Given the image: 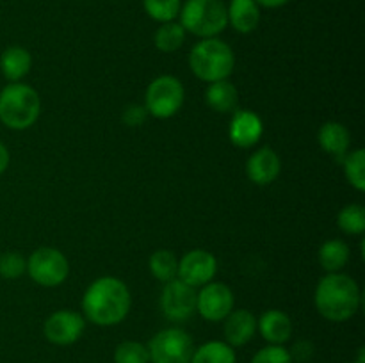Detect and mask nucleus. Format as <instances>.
I'll return each mask as SVG.
<instances>
[{
    "instance_id": "nucleus-1",
    "label": "nucleus",
    "mask_w": 365,
    "mask_h": 363,
    "mask_svg": "<svg viewBox=\"0 0 365 363\" xmlns=\"http://www.w3.org/2000/svg\"><path fill=\"white\" fill-rule=\"evenodd\" d=\"M132 298L127 285L114 276L93 281L82 298L86 319L96 326H116L130 312Z\"/></svg>"
},
{
    "instance_id": "nucleus-2",
    "label": "nucleus",
    "mask_w": 365,
    "mask_h": 363,
    "mask_svg": "<svg viewBox=\"0 0 365 363\" xmlns=\"http://www.w3.org/2000/svg\"><path fill=\"white\" fill-rule=\"evenodd\" d=\"M360 287L351 276L342 273H330L316 287V308L331 322H344L351 319L360 308Z\"/></svg>"
},
{
    "instance_id": "nucleus-3",
    "label": "nucleus",
    "mask_w": 365,
    "mask_h": 363,
    "mask_svg": "<svg viewBox=\"0 0 365 363\" xmlns=\"http://www.w3.org/2000/svg\"><path fill=\"white\" fill-rule=\"evenodd\" d=\"M235 66V56L230 45L220 38H207L196 43L189 53L192 75L203 82L227 80Z\"/></svg>"
},
{
    "instance_id": "nucleus-4",
    "label": "nucleus",
    "mask_w": 365,
    "mask_h": 363,
    "mask_svg": "<svg viewBox=\"0 0 365 363\" xmlns=\"http://www.w3.org/2000/svg\"><path fill=\"white\" fill-rule=\"evenodd\" d=\"M41 98L31 85L11 82L0 91V121L11 130H27L38 121Z\"/></svg>"
},
{
    "instance_id": "nucleus-5",
    "label": "nucleus",
    "mask_w": 365,
    "mask_h": 363,
    "mask_svg": "<svg viewBox=\"0 0 365 363\" xmlns=\"http://www.w3.org/2000/svg\"><path fill=\"white\" fill-rule=\"evenodd\" d=\"M180 21L185 32L198 38H217L227 28L228 16L223 0H187L180 7Z\"/></svg>"
},
{
    "instance_id": "nucleus-6",
    "label": "nucleus",
    "mask_w": 365,
    "mask_h": 363,
    "mask_svg": "<svg viewBox=\"0 0 365 363\" xmlns=\"http://www.w3.org/2000/svg\"><path fill=\"white\" fill-rule=\"evenodd\" d=\"M185 89L173 75H160L152 80L145 93V109L157 120L175 116L184 105Z\"/></svg>"
},
{
    "instance_id": "nucleus-7",
    "label": "nucleus",
    "mask_w": 365,
    "mask_h": 363,
    "mask_svg": "<svg viewBox=\"0 0 365 363\" xmlns=\"http://www.w3.org/2000/svg\"><path fill=\"white\" fill-rule=\"evenodd\" d=\"M148 352L152 363H191L195 345L184 330L168 327L150 340Z\"/></svg>"
},
{
    "instance_id": "nucleus-8",
    "label": "nucleus",
    "mask_w": 365,
    "mask_h": 363,
    "mask_svg": "<svg viewBox=\"0 0 365 363\" xmlns=\"http://www.w3.org/2000/svg\"><path fill=\"white\" fill-rule=\"evenodd\" d=\"M27 273L41 287H59L70 274V263L59 249L39 248L29 256Z\"/></svg>"
},
{
    "instance_id": "nucleus-9",
    "label": "nucleus",
    "mask_w": 365,
    "mask_h": 363,
    "mask_svg": "<svg viewBox=\"0 0 365 363\" xmlns=\"http://www.w3.org/2000/svg\"><path fill=\"white\" fill-rule=\"evenodd\" d=\"M160 310L171 322L191 319L196 312V290L178 278L168 281L160 294Z\"/></svg>"
},
{
    "instance_id": "nucleus-10",
    "label": "nucleus",
    "mask_w": 365,
    "mask_h": 363,
    "mask_svg": "<svg viewBox=\"0 0 365 363\" xmlns=\"http://www.w3.org/2000/svg\"><path fill=\"white\" fill-rule=\"evenodd\" d=\"M234 310V294L220 281H209L196 292V312L210 322H221Z\"/></svg>"
},
{
    "instance_id": "nucleus-11",
    "label": "nucleus",
    "mask_w": 365,
    "mask_h": 363,
    "mask_svg": "<svg viewBox=\"0 0 365 363\" xmlns=\"http://www.w3.org/2000/svg\"><path fill=\"white\" fill-rule=\"evenodd\" d=\"M217 273V260L205 249H191L178 260L177 278L192 288L203 287L214 280Z\"/></svg>"
},
{
    "instance_id": "nucleus-12",
    "label": "nucleus",
    "mask_w": 365,
    "mask_h": 363,
    "mask_svg": "<svg viewBox=\"0 0 365 363\" xmlns=\"http://www.w3.org/2000/svg\"><path fill=\"white\" fill-rule=\"evenodd\" d=\"M86 327L84 317L71 310H57L45 320L46 340L56 345H71L82 337Z\"/></svg>"
},
{
    "instance_id": "nucleus-13",
    "label": "nucleus",
    "mask_w": 365,
    "mask_h": 363,
    "mask_svg": "<svg viewBox=\"0 0 365 363\" xmlns=\"http://www.w3.org/2000/svg\"><path fill=\"white\" fill-rule=\"evenodd\" d=\"M264 125L259 114L253 110H234L230 120V128H228V137H230L232 144L237 148H252L259 142L262 137Z\"/></svg>"
},
{
    "instance_id": "nucleus-14",
    "label": "nucleus",
    "mask_w": 365,
    "mask_h": 363,
    "mask_svg": "<svg viewBox=\"0 0 365 363\" xmlns=\"http://www.w3.org/2000/svg\"><path fill=\"white\" fill-rule=\"evenodd\" d=\"M282 171V160L278 153L269 146L257 149L246 162V174L257 185H269L278 178Z\"/></svg>"
},
{
    "instance_id": "nucleus-15",
    "label": "nucleus",
    "mask_w": 365,
    "mask_h": 363,
    "mask_svg": "<svg viewBox=\"0 0 365 363\" xmlns=\"http://www.w3.org/2000/svg\"><path fill=\"white\" fill-rule=\"evenodd\" d=\"M225 338L232 347H242L257 333V319L248 310H232L225 319Z\"/></svg>"
},
{
    "instance_id": "nucleus-16",
    "label": "nucleus",
    "mask_w": 365,
    "mask_h": 363,
    "mask_svg": "<svg viewBox=\"0 0 365 363\" xmlns=\"http://www.w3.org/2000/svg\"><path fill=\"white\" fill-rule=\"evenodd\" d=\"M257 330L271 345H282L292 337V320L282 310H267L257 320Z\"/></svg>"
},
{
    "instance_id": "nucleus-17",
    "label": "nucleus",
    "mask_w": 365,
    "mask_h": 363,
    "mask_svg": "<svg viewBox=\"0 0 365 363\" xmlns=\"http://www.w3.org/2000/svg\"><path fill=\"white\" fill-rule=\"evenodd\" d=\"M319 144L328 155L335 157L337 160H342L346 153L349 152V144H351V135L349 130L342 123L337 121H328L319 128Z\"/></svg>"
},
{
    "instance_id": "nucleus-18",
    "label": "nucleus",
    "mask_w": 365,
    "mask_h": 363,
    "mask_svg": "<svg viewBox=\"0 0 365 363\" xmlns=\"http://www.w3.org/2000/svg\"><path fill=\"white\" fill-rule=\"evenodd\" d=\"M228 25L241 34H250L260 21V6L255 0H230L227 7Z\"/></svg>"
},
{
    "instance_id": "nucleus-19",
    "label": "nucleus",
    "mask_w": 365,
    "mask_h": 363,
    "mask_svg": "<svg viewBox=\"0 0 365 363\" xmlns=\"http://www.w3.org/2000/svg\"><path fill=\"white\" fill-rule=\"evenodd\" d=\"M205 102L212 110L221 114H230L237 110L239 91L232 82L217 80L210 82L205 91Z\"/></svg>"
},
{
    "instance_id": "nucleus-20",
    "label": "nucleus",
    "mask_w": 365,
    "mask_h": 363,
    "mask_svg": "<svg viewBox=\"0 0 365 363\" xmlns=\"http://www.w3.org/2000/svg\"><path fill=\"white\" fill-rule=\"evenodd\" d=\"M32 66V57L24 46H9L0 56V71L9 82H20L27 77Z\"/></svg>"
},
{
    "instance_id": "nucleus-21",
    "label": "nucleus",
    "mask_w": 365,
    "mask_h": 363,
    "mask_svg": "<svg viewBox=\"0 0 365 363\" xmlns=\"http://www.w3.org/2000/svg\"><path fill=\"white\" fill-rule=\"evenodd\" d=\"M349 246L346 242L339 241V238H331L327 241L319 249V263L328 274L330 273H341L349 262Z\"/></svg>"
},
{
    "instance_id": "nucleus-22",
    "label": "nucleus",
    "mask_w": 365,
    "mask_h": 363,
    "mask_svg": "<svg viewBox=\"0 0 365 363\" xmlns=\"http://www.w3.org/2000/svg\"><path fill=\"white\" fill-rule=\"evenodd\" d=\"M191 363H235L234 347L225 342H207L192 352Z\"/></svg>"
},
{
    "instance_id": "nucleus-23",
    "label": "nucleus",
    "mask_w": 365,
    "mask_h": 363,
    "mask_svg": "<svg viewBox=\"0 0 365 363\" xmlns=\"http://www.w3.org/2000/svg\"><path fill=\"white\" fill-rule=\"evenodd\" d=\"M153 41H155L157 50L164 53H173L184 45L185 31L178 21H168V23H163L157 28Z\"/></svg>"
},
{
    "instance_id": "nucleus-24",
    "label": "nucleus",
    "mask_w": 365,
    "mask_h": 363,
    "mask_svg": "<svg viewBox=\"0 0 365 363\" xmlns=\"http://www.w3.org/2000/svg\"><path fill=\"white\" fill-rule=\"evenodd\" d=\"M150 273L163 283L175 280L178 273V258L170 249H159L150 256Z\"/></svg>"
},
{
    "instance_id": "nucleus-25",
    "label": "nucleus",
    "mask_w": 365,
    "mask_h": 363,
    "mask_svg": "<svg viewBox=\"0 0 365 363\" xmlns=\"http://www.w3.org/2000/svg\"><path fill=\"white\" fill-rule=\"evenodd\" d=\"M344 164V174L349 184L359 192L365 191V149H353L351 153H346L342 159Z\"/></svg>"
},
{
    "instance_id": "nucleus-26",
    "label": "nucleus",
    "mask_w": 365,
    "mask_h": 363,
    "mask_svg": "<svg viewBox=\"0 0 365 363\" xmlns=\"http://www.w3.org/2000/svg\"><path fill=\"white\" fill-rule=\"evenodd\" d=\"M146 14L159 23H168L178 18L182 0H143Z\"/></svg>"
},
{
    "instance_id": "nucleus-27",
    "label": "nucleus",
    "mask_w": 365,
    "mask_h": 363,
    "mask_svg": "<svg viewBox=\"0 0 365 363\" xmlns=\"http://www.w3.org/2000/svg\"><path fill=\"white\" fill-rule=\"evenodd\" d=\"M339 228L348 235H360L365 231V209L362 205H346L339 212L337 217Z\"/></svg>"
},
{
    "instance_id": "nucleus-28",
    "label": "nucleus",
    "mask_w": 365,
    "mask_h": 363,
    "mask_svg": "<svg viewBox=\"0 0 365 363\" xmlns=\"http://www.w3.org/2000/svg\"><path fill=\"white\" fill-rule=\"evenodd\" d=\"M148 347L141 342L127 340L121 342L114 351V363H148Z\"/></svg>"
},
{
    "instance_id": "nucleus-29",
    "label": "nucleus",
    "mask_w": 365,
    "mask_h": 363,
    "mask_svg": "<svg viewBox=\"0 0 365 363\" xmlns=\"http://www.w3.org/2000/svg\"><path fill=\"white\" fill-rule=\"evenodd\" d=\"M27 273V260L18 251H7L0 255V276L6 280H18Z\"/></svg>"
},
{
    "instance_id": "nucleus-30",
    "label": "nucleus",
    "mask_w": 365,
    "mask_h": 363,
    "mask_svg": "<svg viewBox=\"0 0 365 363\" xmlns=\"http://www.w3.org/2000/svg\"><path fill=\"white\" fill-rule=\"evenodd\" d=\"M252 363H292V358L282 345H267L253 356Z\"/></svg>"
},
{
    "instance_id": "nucleus-31",
    "label": "nucleus",
    "mask_w": 365,
    "mask_h": 363,
    "mask_svg": "<svg viewBox=\"0 0 365 363\" xmlns=\"http://www.w3.org/2000/svg\"><path fill=\"white\" fill-rule=\"evenodd\" d=\"M146 117H148V110L145 109V105H138V103L127 105L123 114H121V120H123L127 127H141L146 121Z\"/></svg>"
},
{
    "instance_id": "nucleus-32",
    "label": "nucleus",
    "mask_w": 365,
    "mask_h": 363,
    "mask_svg": "<svg viewBox=\"0 0 365 363\" xmlns=\"http://www.w3.org/2000/svg\"><path fill=\"white\" fill-rule=\"evenodd\" d=\"M312 352H314L312 344H310V342L302 340L292 347V352H289V354H291V358L296 359V362H307V359L312 356Z\"/></svg>"
},
{
    "instance_id": "nucleus-33",
    "label": "nucleus",
    "mask_w": 365,
    "mask_h": 363,
    "mask_svg": "<svg viewBox=\"0 0 365 363\" xmlns=\"http://www.w3.org/2000/svg\"><path fill=\"white\" fill-rule=\"evenodd\" d=\"M9 167V149L6 148L4 142H0V174Z\"/></svg>"
},
{
    "instance_id": "nucleus-34",
    "label": "nucleus",
    "mask_w": 365,
    "mask_h": 363,
    "mask_svg": "<svg viewBox=\"0 0 365 363\" xmlns=\"http://www.w3.org/2000/svg\"><path fill=\"white\" fill-rule=\"evenodd\" d=\"M259 6L262 7H267V9H277V7H282L285 6V4H289L291 0H255Z\"/></svg>"
},
{
    "instance_id": "nucleus-35",
    "label": "nucleus",
    "mask_w": 365,
    "mask_h": 363,
    "mask_svg": "<svg viewBox=\"0 0 365 363\" xmlns=\"http://www.w3.org/2000/svg\"><path fill=\"white\" fill-rule=\"evenodd\" d=\"M353 363H365L364 362V351H360V358L356 359V362H353Z\"/></svg>"
}]
</instances>
